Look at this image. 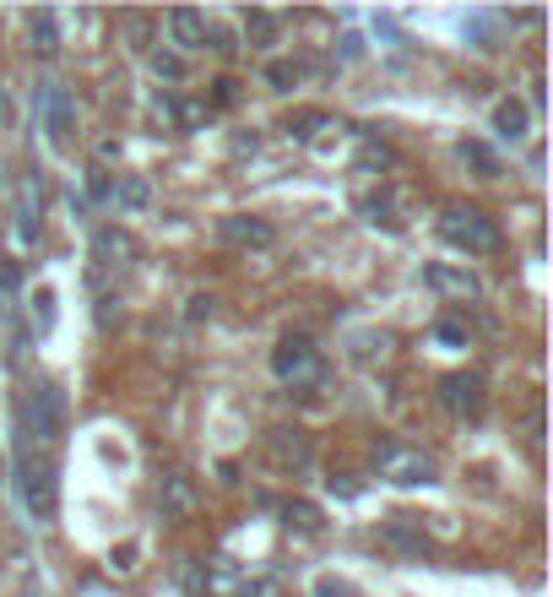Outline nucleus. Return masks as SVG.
<instances>
[{
	"label": "nucleus",
	"instance_id": "0eeeda50",
	"mask_svg": "<svg viewBox=\"0 0 553 597\" xmlns=\"http://www.w3.org/2000/svg\"><path fill=\"white\" fill-rule=\"evenodd\" d=\"M266 462L277 472H305L309 467V440L299 429H272L266 435Z\"/></svg>",
	"mask_w": 553,
	"mask_h": 597
},
{
	"label": "nucleus",
	"instance_id": "5701e85b",
	"mask_svg": "<svg viewBox=\"0 0 553 597\" xmlns=\"http://www.w3.org/2000/svg\"><path fill=\"white\" fill-rule=\"evenodd\" d=\"M374 348L385 353V348H391V337H385V332H359V337H353V359H374Z\"/></svg>",
	"mask_w": 553,
	"mask_h": 597
},
{
	"label": "nucleus",
	"instance_id": "7c9ffc66",
	"mask_svg": "<svg viewBox=\"0 0 553 597\" xmlns=\"http://www.w3.org/2000/svg\"><path fill=\"white\" fill-rule=\"evenodd\" d=\"M315 593H320V597H353V593H348V587H342V582H320Z\"/></svg>",
	"mask_w": 553,
	"mask_h": 597
},
{
	"label": "nucleus",
	"instance_id": "a878e982",
	"mask_svg": "<svg viewBox=\"0 0 553 597\" xmlns=\"http://www.w3.org/2000/svg\"><path fill=\"white\" fill-rule=\"evenodd\" d=\"M212 87H217V93H212L217 109H234V104H240V82H234V76H223V82H212Z\"/></svg>",
	"mask_w": 553,
	"mask_h": 597
},
{
	"label": "nucleus",
	"instance_id": "ddd939ff",
	"mask_svg": "<svg viewBox=\"0 0 553 597\" xmlns=\"http://www.w3.org/2000/svg\"><path fill=\"white\" fill-rule=\"evenodd\" d=\"M527 126H532V115H527V104H521V98L493 104V131H499V141H521Z\"/></svg>",
	"mask_w": 553,
	"mask_h": 597
},
{
	"label": "nucleus",
	"instance_id": "c756f323",
	"mask_svg": "<svg viewBox=\"0 0 553 597\" xmlns=\"http://www.w3.org/2000/svg\"><path fill=\"white\" fill-rule=\"evenodd\" d=\"M255 147H260V136L249 131V136H234V152H240V158H245V152H255Z\"/></svg>",
	"mask_w": 553,
	"mask_h": 597
},
{
	"label": "nucleus",
	"instance_id": "4be33fe9",
	"mask_svg": "<svg viewBox=\"0 0 553 597\" xmlns=\"http://www.w3.org/2000/svg\"><path fill=\"white\" fill-rule=\"evenodd\" d=\"M266 82H272L277 93H288V87L299 82V66H294V61H272V66H266Z\"/></svg>",
	"mask_w": 553,
	"mask_h": 597
},
{
	"label": "nucleus",
	"instance_id": "c85d7f7f",
	"mask_svg": "<svg viewBox=\"0 0 553 597\" xmlns=\"http://www.w3.org/2000/svg\"><path fill=\"white\" fill-rule=\"evenodd\" d=\"M331 494H337V500H353L359 483H353V478H331Z\"/></svg>",
	"mask_w": 553,
	"mask_h": 597
},
{
	"label": "nucleus",
	"instance_id": "7ed1b4c3",
	"mask_svg": "<svg viewBox=\"0 0 553 597\" xmlns=\"http://www.w3.org/2000/svg\"><path fill=\"white\" fill-rule=\"evenodd\" d=\"M439 239L456 245V250H467V256L499 250V228H493L489 212H478V206H445L439 212Z\"/></svg>",
	"mask_w": 553,
	"mask_h": 597
},
{
	"label": "nucleus",
	"instance_id": "9b49d317",
	"mask_svg": "<svg viewBox=\"0 0 553 597\" xmlns=\"http://www.w3.org/2000/svg\"><path fill=\"white\" fill-rule=\"evenodd\" d=\"M28 50L39 61H55L61 55V17L55 11H28Z\"/></svg>",
	"mask_w": 553,
	"mask_h": 597
},
{
	"label": "nucleus",
	"instance_id": "bb28decb",
	"mask_svg": "<svg viewBox=\"0 0 553 597\" xmlns=\"http://www.w3.org/2000/svg\"><path fill=\"white\" fill-rule=\"evenodd\" d=\"M158 500H169V511H184L190 505V489H184L180 478H163V494Z\"/></svg>",
	"mask_w": 553,
	"mask_h": 597
},
{
	"label": "nucleus",
	"instance_id": "39448f33",
	"mask_svg": "<svg viewBox=\"0 0 553 597\" xmlns=\"http://www.w3.org/2000/svg\"><path fill=\"white\" fill-rule=\"evenodd\" d=\"M374 467L385 483H434V457L418 446H374Z\"/></svg>",
	"mask_w": 553,
	"mask_h": 597
},
{
	"label": "nucleus",
	"instance_id": "f3484780",
	"mask_svg": "<svg viewBox=\"0 0 553 597\" xmlns=\"http://www.w3.org/2000/svg\"><path fill=\"white\" fill-rule=\"evenodd\" d=\"M50 327H55V288H39L33 294V332L50 337Z\"/></svg>",
	"mask_w": 553,
	"mask_h": 597
},
{
	"label": "nucleus",
	"instance_id": "f8f14e48",
	"mask_svg": "<svg viewBox=\"0 0 553 597\" xmlns=\"http://www.w3.org/2000/svg\"><path fill=\"white\" fill-rule=\"evenodd\" d=\"M424 282H429L434 294H450V299H483V282L472 271H456V266H429Z\"/></svg>",
	"mask_w": 553,
	"mask_h": 597
},
{
	"label": "nucleus",
	"instance_id": "6ab92c4d",
	"mask_svg": "<svg viewBox=\"0 0 553 597\" xmlns=\"http://www.w3.org/2000/svg\"><path fill=\"white\" fill-rule=\"evenodd\" d=\"M152 71H158L163 82H180V76H184V61L174 55V50H152Z\"/></svg>",
	"mask_w": 553,
	"mask_h": 597
},
{
	"label": "nucleus",
	"instance_id": "4468645a",
	"mask_svg": "<svg viewBox=\"0 0 553 597\" xmlns=\"http://www.w3.org/2000/svg\"><path fill=\"white\" fill-rule=\"evenodd\" d=\"M93 250H98V262L104 266H125L130 256H136V239H130L125 228H104V234L93 239Z\"/></svg>",
	"mask_w": 553,
	"mask_h": 597
},
{
	"label": "nucleus",
	"instance_id": "2f4dec72",
	"mask_svg": "<svg viewBox=\"0 0 553 597\" xmlns=\"http://www.w3.org/2000/svg\"><path fill=\"white\" fill-rule=\"evenodd\" d=\"M6 126H11V93L0 87V131H6Z\"/></svg>",
	"mask_w": 553,
	"mask_h": 597
},
{
	"label": "nucleus",
	"instance_id": "b1692460",
	"mask_svg": "<svg viewBox=\"0 0 553 597\" xmlns=\"http://www.w3.org/2000/svg\"><path fill=\"white\" fill-rule=\"evenodd\" d=\"M283 516H288V527H299V532H315V527H320V511H315V505H288Z\"/></svg>",
	"mask_w": 553,
	"mask_h": 597
},
{
	"label": "nucleus",
	"instance_id": "f03ea898",
	"mask_svg": "<svg viewBox=\"0 0 553 597\" xmlns=\"http://www.w3.org/2000/svg\"><path fill=\"white\" fill-rule=\"evenodd\" d=\"M17 494H22V505H28L33 522H50L55 505H61L55 462L50 457H33V451H17Z\"/></svg>",
	"mask_w": 553,
	"mask_h": 597
},
{
	"label": "nucleus",
	"instance_id": "1a4fd4ad",
	"mask_svg": "<svg viewBox=\"0 0 553 597\" xmlns=\"http://www.w3.org/2000/svg\"><path fill=\"white\" fill-rule=\"evenodd\" d=\"M39 104H44V126H50V141H55V147H65V141H71V131H76V104H71V93L50 82V87L39 93Z\"/></svg>",
	"mask_w": 553,
	"mask_h": 597
},
{
	"label": "nucleus",
	"instance_id": "cd10ccee",
	"mask_svg": "<svg viewBox=\"0 0 553 597\" xmlns=\"http://www.w3.org/2000/svg\"><path fill=\"white\" fill-rule=\"evenodd\" d=\"M434 337H439V342H450V348H461V342H467V332H461L456 321H439V327H434Z\"/></svg>",
	"mask_w": 553,
	"mask_h": 597
},
{
	"label": "nucleus",
	"instance_id": "2eb2a0df",
	"mask_svg": "<svg viewBox=\"0 0 553 597\" xmlns=\"http://www.w3.org/2000/svg\"><path fill=\"white\" fill-rule=\"evenodd\" d=\"M456 158H461L467 169H478V180H493V174H499V158H493L489 141H472V136H467V141H456Z\"/></svg>",
	"mask_w": 553,
	"mask_h": 597
},
{
	"label": "nucleus",
	"instance_id": "412c9836",
	"mask_svg": "<svg viewBox=\"0 0 553 597\" xmlns=\"http://www.w3.org/2000/svg\"><path fill=\"white\" fill-rule=\"evenodd\" d=\"M320 126H326V131H331V126H337V120H331V115H299V120H294V126H288V136H299V141H315V131H320Z\"/></svg>",
	"mask_w": 553,
	"mask_h": 597
},
{
	"label": "nucleus",
	"instance_id": "20e7f679",
	"mask_svg": "<svg viewBox=\"0 0 553 597\" xmlns=\"http://www.w3.org/2000/svg\"><path fill=\"white\" fill-rule=\"evenodd\" d=\"M272 375L283 386H320L326 381V359H320V348L309 337H283L272 348Z\"/></svg>",
	"mask_w": 553,
	"mask_h": 597
},
{
	"label": "nucleus",
	"instance_id": "dca6fc26",
	"mask_svg": "<svg viewBox=\"0 0 553 597\" xmlns=\"http://www.w3.org/2000/svg\"><path fill=\"white\" fill-rule=\"evenodd\" d=\"M109 201H115V206H130V212H136V206H147V201H152V191H147V180L125 174V180H109Z\"/></svg>",
	"mask_w": 553,
	"mask_h": 597
},
{
	"label": "nucleus",
	"instance_id": "aec40b11",
	"mask_svg": "<svg viewBox=\"0 0 553 597\" xmlns=\"http://www.w3.org/2000/svg\"><path fill=\"white\" fill-rule=\"evenodd\" d=\"M272 28H277V22H272L266 11H245V33H249V44H255V50L272 39Z\"/></svg>",
	"mask_w": 553,
	"mask_h": 597
},
{
	"label": "nucleus",
	"instance_id": "a211bd4d",
	"mask_svg": "<svg viewBox=\"0 0 553 597\" xmlns=\"http://www.w3.org/2000/svg\"><path fill=\"white\" fill-rule=\"evenodd\" d=\"M17 294H22V271H17L11 262H0V316L17 310Z\"/></svg>",
	"mask_w": 553,
	"mask_h": 597
},
{
	"label": "nucleus",
	"instance_id": "6e6552de",
	"mask_svg": "<svg viewBox=\"0 0 553 597\" xmlns=\"http://www.w3.org/2000/svg\"><path fill=\"white\" fill-rule=\"evenodd\" d=\"M206 39H212L206 11H195V6H174L169 11V44L174 50H206Z\"/></svg>",
	"mask_w": 553,
	"mask_h": 597
},
{
	"label": "nucleus",
	"instance_id": "393cba45",
	"mask_svg": "<svg viewBox=\"0 0 553 597\" xmlns=\"http://www.w3.org/2000/svg\"><path fill=\"white\" fill-rule=\"evenodd\" d=\"M212 305H217L212 294H190L184 299V321H212Z\"/></svg>",
	"mask_w": 553,
	"mask_h": 597
},
{
	"label": "nucleus",
	"instance_id": "9d476101",
	"mask_svg": "<svg viewBox=\"0 0 553 597\" xmlns=\"http://www.w3.org/2000/svg\"><path fill=\"white\" fill-rule=\"evenodd\" d=\"M217 239L223 245H245V250H266L277 239V228L266 217H217Z\"/></svg>",
	"mask_w": 553,
	"mask_h": 597
},
{
	"label": "nucleus",
	"instance_id": "f257e3e1",
	"mask_svg": "<svg viewBox=\"0 0 553 597\" xmlns=\"http://www.w3.org/2000/svg\"><path fill=\"white\" fill-rule=\"evenodd\" d=\"M61 429H65V397L50 381H33L22 392V402H17V451H33V457L55 462Z\"/></svg>",
	"mask_w": 553,
	"mask_h": 597
},
{
	"label": "nucleus",
	"instance_id": "423d86ee",
	"mask_svg": "<svg viewBox=\"0 0 553 597\" xmlns=\"http://www.w3.org/2000/svg\"><path fill=\"white\" fill-rule=\"evenodd\" d=\"M439 402H445V413H456V418H472V413L483 407V375H472V370H456V375H445V381H439Z\"/></svg>",
	"mask_w": 553,
	"mask_h": 597
}]
</instances>
